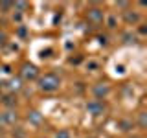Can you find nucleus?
<instances>
[{
  "label": "nucleus",
  "mask_w": 147,
  "mask_h": 138,
  "mask_svg": "<svg viewBox=\"0 0 147 138\" xmlns=\"http://www.w3.org/2000/svg\"><path fill=\"white\" fill-rule=\"evenodd\" d=\"M61 87V77L57 74H44L39 77V89L42 92H55Z\"/></svg>",
  "instance_id": "1"
},
{
  "label": "nucleus",
  "mask_w": 147,
  "mask_h": 138,
  "mask_svg": "<svg viewBox=\"0 0 147 138\" xmlns=\"http://www.w3.org/2000/svg\"><path fill=\"white\" fill-rule=\"evenodd\" d=\"M20 79H24V81L39 79V68L33 63H24L20 66Z\"/></svg>",
  "instance_id": "2"
},
{
  "label": "nucleus",
  "mask_w": 147,
  "mask_h": 138,
  "mask_svg": "<svg viewBox=\"0 0 147 138\" xmlns=\"http://www.w3.org/2000/svg\"><path fill=\"white\" fill-rule=\"evenodd\" d=\"M86 20L92 22V24H103V20H105V13H103V9L98 7V6H92L86 9Z\"/></svg>",
  "instance_id": "3"
},
{
  "label": "nucleus",
  "mask_w": 147,
  "mask_h": 138,
  "mask_svg": "<svg viewBox=\"0 0 147 138\" xmlns=\"http://www.w3.org/2000/svg\"><path fill=\"white\" fill-rule=\"evenodd\" d=\"M105 101L103 99H90L88 103H86V110H88V114L92 116H101V114L105 112Z\"/></svg>",
  "instance_id": "4"
},
{
  "label": "nucleus",
  "mask_w": 147,
  "mask_h": 138,
  "mask_svg": "<svg viewBox=\"0 0 147 138\" xmlns=\"http://www.w3.org/2000/svg\"><path fill=\"white\" fill-rule=\"evenodd\" d=\"M18 122V114L15 109H7L0 112V125H15Z\"/></svg>",
  "instance_id": "5"
},
{
  "label": "nucleus",
  "mask_w": 147,
  "mask_h": 138,
  "mask_svg": "<svg viewBox=\"0 0 147 138\" xmlns=\"http://www.w3.org/2000/svg\"><path fill=\"white\" fill-rule=\"evenodd\" d=\"M123 22L129 26H136L142 22V15L138 11H132V9H127V11H123Z\"/></svg>",
  "instance_id": "6"
},
{
  "label": "nucleus",
  "mask_w": 147,
  "mask_h": 138,
  "mask_svg": "<svg viewBox=\"0 0 147 138\" xmlns=\"http://www.w3.org/2000/svg\"><path fill=\"white\" fill-rule=\"evenodd\" d=\"M109 92H110V87L107 83H98V85L92 87V94L96 96V99H103L105 96H109Z\"/></svg>",
  "instance_id": "7"
},
{
  "label": "nucleus",
  "mask_w": 147,
  "mask_h": 138,
  "mask_svg": "<svg viewBox=\"0 0 147 138\" xmlns=\"http://www.w3.org/2000/svg\"><path fill=\"white\" fill-rule=\"evenodd\" d=\"M0 101H2L4 107H7V109H15V107H17V103H18V98H17V94H13V92H7V94H4L2 98H0Z\"/></svg>",
  "instance_id": "8"
},
{
  "label": "nucleus",
  "mask_w": 147,
  "mask_h": 138,
  "mask_svg": "<svg viewBox=\"0 0 147 138\" xmlns=\"http://www.w3.org/2000/svg\"><path fill=\"white\" fill-rule=\"evenodd\" d=\"M28 122H30L31 125L39 127V125L44 123V114H40L39 110H30V112H28Z\"/></svg>",
  "instance_id": "9"
},
{
  "label": "nucleus",
  "mask_w": 147,
  "mask_h": 138,
  "mask_svg": "<svg viewBox=\"0 0 147 138\" xmlns=\"http://www.w3.org/2000/svg\"><path fill=\"white\" fill-rule=\"evenodd\" d=\"M7 89H9V92L17 94L18 90L24 89V85H22V79H20V77H11V79L7 81Z\"/></svg>",
  "instance_id": "10"
},
{
  "label": "nucleus",
  "mask_w": 147,
  "mask_h": 138,
  "mask_svg": "<svg viewBox=\"0 0 147 138\" xmlns=\"http://www.w3.org/2000/svg\"><path fill=\"white\" fill-rule=\"evenodd\" d=\"M13 9H15L17 13H24V11H28L30 9V4L28 2H24V0H17V2H13Z\"/></svg>",
  "instance_id": "11"
},
{
  "label": "nucleus",
  "mask_w": 147,
  "mask_h": 138,
  "mask_svg": "<svg viewBox=\"0 0 147 138\" xmlns=\"http://www.w3.org/2000/svg\"><path fill=\"white\" fill-rule=\"evenodd\" d=\"M118 125H119V129H121L123 133H129V131H132V127H134V122H131V120H119Z\"/></svg>",
  "instance_id": "12"
},
{
  "label": "nucleus",
  "mask_w": 147,
  "mask_h": 138,
  "mask_svg": "<svg viewBox=\"0 0 147 138\" xmlns=\"http://www.w3.org/2000/svg\"><path fill=\"white\" fill-rule=\"evenodd\" d=\"M138 127H140V129H147V112H145V110H142V112L138 114Z\"/></svg>",
  "instance_id": "13"
},
{
  "label": "nucleus",
  "mask_w": 147,
  "mask_h": 138,
  "mask_svg": "<svg viewBox=\"0 0 147 138\" xmlns=\"http://www.w3.org/2000/svg\"><path fill=\"white\" fill-rule=\"evenodd\" d=\"M123 43L125 44H132V43H136V35H132V33H123Z\"/></svg>",
  "instance_id": "14"
},
{
  "label": "nucleus",
  "mask_w": 147,
  "mask_h": 138,
  "mask_svg": "<svg viewBox=\"0 0 147 138\" xmlns=\"http://www.w3.org/2000/svg\"><path fill=\"white\" fill-rule=\"evenodd\" d=\"M13 9V2H0V11L2 13H7Z\"/></svg>",
  "instance_id": "15"
},
{
  "label": "nucleus",
  "mask_w": 147,
  "mask_h": 138,
  "mask_svg": "<svg viewBox=\"0 0 147 138\" xmlns=\"http://www.w3.org/2000/svg\"><path fill=\"white\" fill-rule=\"evenodd\" d=\"M55 138H72V135H70L68 129H61V131L55 133Z\"/></svg>",
  "instance_id": "16"
},
{
  "label": "nucleus",
  "mask_w": 147,
  "mask_h": 138,
  "mask_svg": "<svg viewBox=\"0 0 147 138\" xmlns=\"http://www.w3.org/2000/svg\"><path fill=\"white\" fill-rule=\"evenodd\" d=\"M13 136L15 138H24L26 136V133H24V129H20V127H17L15 131H13Z\"/></svg>",
  "instance_id": "17"
},
{
  "label": "nucleus",
  "mask_w": 147,
  "mask_h": 138,
  "mask_svg": "<svg viewBox=\"0 0 147 138\" xmlns=\"http://www.w3.org/2000/svg\"><path fill=\"white\" fill-rule=\"evenodd\" d=\"M116 7H118V9H123V11H127V9H131V4H129V2H116Z\"/></svg>",
  "instance_id": "18"
},
{
  "label": "nucleus",
  "mask_w": 147,
  "mask_h": 138,
  "mask_svg": "<svg viewBox=\"0 0 147 138\" xmlns=\"http://www.w3.org/2000/svg\"><path fill=\"white\" fill-rule=\"evenodd\" d=\"M107 26L110 28V30H114V28H116V18H114V17H109L107 18Z\"/></svg>",
  "instance_id": "19"
},
{
  "label": "nucleus",
  "mask_w": 147,
  "mask_h": 138,
  "mask_svg": "<svg viewBox=\"0 0 147 138\" xmlns=\"http://www.w3.org/2000/svg\"><path fill=\"white\" fill-rule=\"evenodd\" d=\"M98 43H99V44H103V46H107V44H109L107 35H98Z\"/></svg>",
  "instance_id": "20"
},
{
  "label": "nucleus",
  "mask_w": 147,
  "mask_h": 138,
  "mask_svg": "<svg viewBox=\"0 0 147 138\" xmlns=\"http://www.w3.org/2000/svg\"><path fill=\"white\" fill-rule=\"evenodd\" d=\"M138 33H140V35H147V24H140V28H138Z\"/></svg>",
  "instance_id": "21"
},
{
  "label": "nucleus",
  "mask_w": 147,
  "mask_h": 138,
  "mask_svg": "<svg viewBox=\"0 0 147 138\" xmlns=\"http://www.w3.org/2000/svg\"><path fill=\"white\" fill-rule=\"evenodd\" d=\"M6 41H7V35L4 31H0V44H6Z\"/></svg>",
  "instance_id": "22"
},
{
  "label": "nucleus",
  "mask_w": 147,
  "mask_h": 138,
  "mask_svg": "<svg viewBox=\"0 0 147 138\" xmlns=\"http://www.w3.org/2000/svg\"><path fill=\"white\" fill-rule=\"evenodd\" d=\"M28 33V31H26V28L24 26H20V28H18V35H20V37H24Z\"/></svg>",
  "instance_id": "23"
},
{
  "label": "nucleus",
  "mask_w": 147,
  "mask_h": 138,
  "mask_svg": "<svg viewBox=\"0 0 147 138\" xmlns=\"http://www.w3.org/2000/svg\"><path fill=\"white\" fill-rule=\"evenodd\" d=\"M70 63H72V64H79V63H81V57H72Z\"/></svg>",
  "instance_id": "24"
},
{
  "label": "nucleus",
  "mask_w": 147,
  "mask_h": 138,
  "mask_svg": "<svg viewBox=\"0 0 147 138\" xmlns=\"http://www.w3.org/2000/svg\"><path fill=\"white\" fill-rule=\"evenodd\" d=\"M20 18H22L20 13H13V20H20Z\"/></svg>",
  "instance_id": "25"
},
{
  "label": "nucleus",
  "mask_w": 147,
  "mask_h": 138,
  "mask_svg": "<svg viewBox=\"0 0 147 138\" xmlns=\"http://www.w3.org/2000/svg\"><path fill=\"white\" fill-rule=\"evenodd\" d=\"M88 68H92V70H96V68H98V63H94V61H92V63H88Z\"/></svg>",
  "instance_id": "26"
},
{
  "label": "nucleus",
  "mask_w": 147,
  "mask_h": 138,
  "mask_svg": "<svg viewBox=\"0 0 147 138\" xmlns=\"http://www.w3.org/2000/svg\"><path fill=\"white\" fill-rule=\"evenodd\" d=\"M132 138H140V136H132Z\"/></svg>",
  "instance_id": "27"
},
{
  "label": "nucleus",
  "mask_w": 147,
  "mask_h": 138,
  "mask_svg": "<svg viewBox=\"0 0 147 138\" xmlns=\"http://www.w3.org/2000/svg\"><path fill=\"white\" fill-rule=\"evenodd\" d=\"M0 98H2V94H0Z\"/></svg>",
  "instance_id": "28"
}]
</instances>
